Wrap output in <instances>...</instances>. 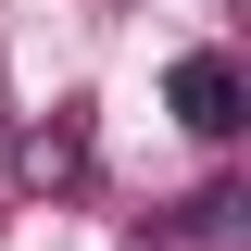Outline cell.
Listing matches in <instances>:
<instances>
[{
    "label": "cell",
    "mask_w": 251,
    "mask_h": 251,
    "mask_svg": "<svg viewBox=\"0 0 251 251\" xmlns=\"http://www.w3.org/2000/svg\"><path fill=\"white\" fill-rule=\"evenodd\" d=\"M163 100H176L188 138H239V126H251V88H239V63H226V50H176Z\"/></svg>",
    "instance_id": "obj_1"
},
{
    "label": "cell",
    "mask_w": 251,
    "mask_h": 251,
    "mask_svg": "<svg viewBox=\"0 0 251 251\" xmlns=\"http://www.w3.org/2000/svg\"><path fill=\"white\" fill-rule=\"evenodd\" d=\"M13 188H88V100H50V126L13 138Z\"/></svg>",
    "instance_id": "obj_2"
},
{
    "label": "cell",
    "mask_w": 251,
    "mask_h": 251,
    "mask_svg": "<svg viewBox=\"0 0 251 251\" xmlns=\"http://www.w3.org/2000/svg\"><path fill=\"white\" fill-rule=\"evenodd\" d=\"M0 188H13V138H0Z\"/></svg>",
    "instance_id": "obj_3"
}]
</instances>
